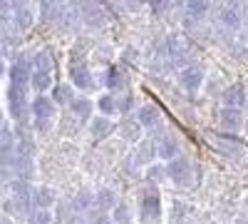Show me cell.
Listing matches in <instances>:
<instances>
[{"instance_id": "2", "label": "cell", "mask_w": 248, "mask_h": 224, "mask_svg": "<svg viewBox=\"0 0 248 224\" xmlns=\"http://www.w3.org/2000/svg\"><path fill=\"white\" fill-rule=\"evenodd\" d=\"M32 117H35V127L37 132H47L52 127V122H55V115H57V105L52 103V100L47 95H37L32 100Z\"/></svg>"}, {"instance_id": "22", "label": "cell", "mask_w": 248, "mask_h": 224, "mask_svg": "<svg viewBox=\"0 0 248 224\" xmlns=\"http://www.w3.org/2000/svg\"><path fill=\"white\" fill-rule=\"evenodd\" d=\"M52 83V72H45V70H32L30 72V85L37 90V95H43Z\"/></svg>"}, {"instance_id": "1", "label": "cell", "mask_w": 248, "mask_h": 224, "mask_svg": "<svg viewBox=\"0 0 248 224\" xmlns=\"http://www.w3.org/2000/svg\"><path fill=\"white\" fill-rule=\"evenodd\" d=\"M139 222L141 224H159L161 222V197L156 187H147L139 194Z\"/></svg>"}, {"instance_id": "6", "label": "cell", "mask_w": 248, "mask_h": 224, "mask_svg": "<svg viewBox=\"0 0 248 224\" xmlns=\"http://www.w3.org/2000/svg\"><path fill=\"white\" fill-rule=\"evenodd\" d=\"M30 72H32V68H30V63H28L25 57L15 60L13 68H10V87L28 90V85H30Z\"/></svg>"}, {"instance_id": "14", "label": "cell", "mask_w": 248, "mask_h": 224, "mask_svg": "<svg viewBox=\"0 0 248 224\" xmlns=\"http://www.w3.org/2000/svg\"><path fill=\"white\" fill-rule=\"evenodd\" d=\"M114 130H117V125H114L109 117H92V120H90V132H92L94 139H105V137H109Z\"/></svg>"}, {"instance_id": "8", "label": "cell", "mask_w": 248, "mask_h": 224, "mask_svg": "<svg viewBox=\"0 0 248 224\" xmlns=\"http://www.w3.org/2000/svg\"><path fill=\"white\" fill-rule=\"evenodd\" d=\"M179 85H181L184 90H189V92L199 90V87L203 85V70H201L199 65L184 68V70L179 72Z\"/></svg>"}, {"instance_id": "7", "label": "cell", "mask_w": 248, "mask_h": 224, "mask_svg": "<svg viewBox=\"0 0 248 224\" xmlns=\"http://www.w3.org/2000/svg\"><path fill=\"white\" fill-rule=\"evenodd\" d=\"M137 122H139V127L144 130H154V127H159L161 125V110L154 105V103H147V105H141L139 110H137V117H134Z\"/></svg>"}, {"instance_id": "3", "label": "cell", "mask_w": 248, "mask_h": 224, "mask_svg": "<svg viewBox=\"0 0 248 224\" xmlns=\"http://www.w3.org/2000/svg\"><path fill=\"white\" fill-rule=\"evenodd\" d=\"M167 177L174 182V185H179V187H191L194 185V174H196V170H194V165L186 157H174V159H169L167 165Z\"/></svg>"}, {"instance_id": "10", "label": "cell", "mask_w": 248, "mask_h": 224, "mask_svg": "<svg viewBox=\"0 0 248 224\" xmlns=\"http://www.w3.org/2000/svg\"><path fill=\"white\" fill-rule=\"evenodd\" d=\"M79 13H82V23L90 25V28H102L105 25V15H102V5L97 3H82L77 5Z\"/></svg>"}, {"instance_id": "30", "label": "cell", "mask_w": 248, "mask_h": 224, "mask_svg": "<svg viewBox=\"0 0 248 224\" xmlns=\"http://www.w3.org/2000/svg\"><path fill=\"white\" fill-rule=\"evenodd\" d=\"M28 224H52L50 209H30L28 212Z\"/></svg>"}, {"instance_id": "31", "label": "cell", "mask_w": 248, "mask_h": 224, "mask_svg": "<svg viewBox=\"0 0 248 224\" xmlns=\"http://www.w3.org/2000/svg\"><path fill=\"white\" fill-rule=\"evenodd\" d=\"M87 224H112V217L109 212H102V209H90L87 217H85Z\"/></svg>"}, {"instance_id": "32", "label": "cell", "mask_w": 248, "mask_h": 224, "mask_svg": "<svg viewBox=\"0 0 248 224\" xmlns=\"http://www.w3.org/2000/svg\"><path fill=\"white\" fill-rule=\"evenodd\" d=\"M184 8H186V15H191L194 20H201L206 13H209L211 5H209V3H186Z\"/></svg>"}, {"instance_id": "12", "label": "cell", "mask_w": 248, "mask_h": 224, "mask_svg": "<svg viewBox=\"0 0 248 224\" xmlns=\"http://www.w3.org/2000/svg\"><path fill=\"white\" fill-rule=\"evenodd\" d=\"M246 100H248V95H246V90H243V85H229L223 90V107H233V110H241V105H246Z\"/></svg>"}, {"instance_id": "13", "label": "cell", "mask_w": 248, "mask_h": 224, "mask_svg": "<svg viewBox=\"0 0 248 224\" xmlns=\"http://www.w3.org/2000/svg\"><path fill=\"white\" fill-rule=\"evenodd\" d=\"M156 157H161V159H174V157H179V139L174 137V135H164V137H159V142H156Z\"/></svg>"}, {"instance_id": "27", "label": "cell", "mask_w": 248, "mask_h": 224, "mask_svg": "<svg viewBox=\"0 0 248 224\" xmlns=\"http://www.w3.org/2000/svg\"><path fill=\"white\" fill-rule=\"evenodd\" d=\"M60 10H62V5L60 3H40V17H43V23H55V20L60 17Z\"/></svg>"}, {"instance_id": "23", "label": "cell", "mask_w": 248, "mask_h": 224, "mask_svg": "<svg viewBox=\"0 0 248 224\" xmlns=\"http://www.w3.org/2000/svg\"><path fill=\"white\" fill-rule=\"evenodd\" d=\"M70 110L79 120H90L92 117V103H90V97H75L72 103H70Z\"/></svg>"}, {"instance_id": "16", "label": "cell", "mask_w": 248, "mask_h": 224, "mask_svg": "<svg viewBox=\"0 0 248 224\" xmlns=\"http://www.w3.org/2000/svg\"><path fill=\"white\" fill-rule=\"evenodd\" d=\"M72 212H77V214H87L90 209H94V194L90 192V190H82V192H77L75 197H72Z\"/></svg>"}, {"instance_id": "19", "label": "cell", "mask_w": 248, "mask_h": 224, "mask_svg": "<svg viewBox=\"0 0 248 224\" xmlns=\"http://www.w3.org/2000/svg\"><path fill=\"white\" fill-rule=\"evenodd\" d=\"M117 130H119V135H122V139H127V142H139V137H141V127H139V122L137 120H122L119 125H117Z\"/></svg>"}, {"instance_id": "39", "label": "cell", "mask_w": 248, "mask_h": 224, "mask_svg": "<svg viewBox=\"0 0 248 224\" xmlns=\"http://www.w3.org/2000/svg\"><path fill=\"white\" fill-rule=\"evenodd\" d=\"M238 224H248V222H238Z\"/></svg>"}, {"instance_id": "20", "label": "cell", "mask_w": 248, "mask_h": 224, "mask_svg": "<svg viewBox=\"0 0 248 224\" xmlns=\"http://www.w3.org/2000/svg\"><path fill=\"white\" fill-rule=\"evenodd\" d=\"M75 97H77V95H75V87H72L70 83L55 85V90H52V95H50V100H52L55 105H70Z\"/></svg>"}, {"instance_id": "34", "label": "cell", "mask_w": 248, "mask_h": 224, "mask_svg": "<svg viewBox=\"0 0 248 224\" xmlns=\"http://www.w3.org/2000/svg\"><path fill=\"white\" fill-rule=\"evenodd\" d=\"M149 10H152L156 17H161L164 13H169V10H171V3H152V5H149Z\"/></svg>"}, {"instance_id": "35", "label": "cell", "mask_w": 248, "mask_h": 224, "mask_svg": "<svg viewBox=\"0 0 248 224\" xmlns=\"http://www.w3.org/2000/svg\"><path fill=\"white\" fill-rule=\"evenodd\" d=\"M10 13H13V5H10V3H3V0H0V23L10 20Z\"/></svg>"}, {"instance_id": "28", "label": "cell", "mask_w": 248, "mask_h": 224, "mask_svg": "<svg viewBox=\"0 0 248 224\" xmlns=\"http://www.w3.org/2000/svg\"><path fill=\"white\" fill-rule=\"evenodd\" d=\"M109 217H112V222H117V224H129V222H132V209H129V205L119 202V205L109 212Z\"/></svg>"}, {"instance_id": "29", "label": "cell", "mask_w": 248, "mask_h": 224, "mask_svg": "<svg viewBox=\"0 0 248 224\" xmlns=\"http://www.w3.org/2000/svg\"><path fill=\"white\" fill-rule=\"evenodd\" d=\"M167 179V167L164 165H149L147 167V182L154 187V185H159V182H164Z\"/></svg>"}, {"instance_id": "18", "label": "cell", "mask_w": 248, "mask_h": 224, "mask_svg": "<svg viewBox=\"0 0 248 224\" xmlns=\"http://www.w3.org/2000/svg\"><path fill=\"white\" fill-rule=\"evenodd\" d=\"M13 13H15V23L20 30H28L32 25L35 15H32V8L28 3H13Z\"/></svg>"}, {"instance_id": "5", "label": "cell", "mask_w": 248, "mask_h": 224, "mask_svg": "<svg viewBox=\"0 0 248 224\" xmlns=\"http://www.w3.org/2000/svg\"><path fill=\"white\" fill-rule=\"evenodd\" d=\"M67 72H70V85L72 87H79V90H92L94 87L92 72H90L85 60H70Z\"/></svg>"}, {"instance_id": "38", "label": "cell", "mask_w": 248, "mask_h": 224, "mask_svg": "<svg viewBox=\"0 0 248 224\" xmlns=\"http://www.w3.org/2000/svg\"><path fill=\"white\" fill-rule=\"evenodd\" d=\"M0 224H8V222H5V219H3V217H0Z\"/></svg>"}, {"instance_id": "11", "label": "cell", "mask_w": 248, "mask_h": 224, "mask_svg": "<svg viewBox=\"0 0 248 224\" xmlns=\"http://www.w3.org/2000/svg\"><path fill=\"white\" fill-rule=\"evenodd\" d=\"M137 165H154V157H156V142L154 139H141L137 145V152L132 155Z\"/></svg>"}, {"instance_id": "36", "label": "cell", "mask_w": 248, "mask_h": 224, "mask_svg": "<svg viewBox=\"0 0 248 224\" xmlns=\"http://www.w3.org/2000/svg\"><path fill=\"white\" fill-rule=\"evenodd\" d=\"M3 75H5V63L0 60V77H3Z\"/></svg>"}, {"instance_id": "17", "label": "cell", "mask_w": 248, "mask_h": 224, "mask_svg": "<svg viewBox=\"0 0 248 224\" xmlns=\"http://www.w3.org/2000/svg\"><path fill=\"white\" fill-rule=\"evenodd\" d=\"M119 205V199H117V194H114V190H99L97 194H94V209H102V212H112L114 207Z\"/></svg>"}, {"instance_id": "4", "label": "cell", "mask_w": 248, "mask_h": 224, "mask_svg": "<svg viewBox=\"0 0 248 224\" xmlns=\"http://www.w3.org/2000/svg\"><path fill=\"white\" fill-rule=\"evenodd\" d=\"M8 110H10V117L15 122H23L28 120V112H30V100H28V90H17V87H8Z\"/></svg>"}, {"instance_id": "33", "label": "cell", "mask_w": 248, "mask_h": 224, "mask_svg": "<svg viewBox=\"0 0 248 224\" xmlns=\"http://www.w3.org/2000/svg\"><path fill=\"white\" fill-rule=\"evenodd\" d=\"M134 110V95L132 92H124L122 97H117V112H132Z\"/></svg>"}, {"instance_id": "21", "label": "cell", "mask_w": 248, "mask_h": 224, "mask_svg": "<svg viewBox=\"0 0 248 224\" xmlns=\"http://www.w3.org/2000/svg\"><path fill=\"white\" fill-rule=\"evenodd\" d=\"M105 85H107L109 90H122L124 85H127V77H124L122 68H117V65H109V68H107V75H105Z\"/></svg>"}, {"instance_id": "24", "label": "cell", "mask_w": 248, "mask_h": 224, "mask_svg": "<svg viewBox=\"0 0 248 224\" xmlns=\"http://www.w3.org/2000/svg\"><path fill=\"white\" fill-rule=\"evenodd\" d=\"M218 20H221L223 25H229V28H238L241 25V15H238L236 5H223L218 10Z\"/></svg>"}, {"instance_id": "9", "label": "cell", "mask_w": 248, "mask_h": 224, "mask_svg": "<svg viewBox=\"0 0 248 224\" xmlns=\"http://www.w3.org/2000/svg\"><path fill=\"white\" fill-rule=\"evenodd\" d=\"M243 125V112L233 110V107H223L221 110V130L226 135H236Z\"/></svg>"}, {"instance_id": "37", "label": "cell", "mask_w": 248, "mask_h": 224, "mask_svg": "<svg viewBox=\"0 0 248 224\" xmlns=\"http://www.w3.org/2000/svg\"><path fill=\"white\" fill-rule=\"evenodd\" d=\"M0 127H3V112H0Z\"/></svg>"}, {"instance_id": "26", "label": "cell", "mask_w": 248, "mask_h": 224, "mask_svg": "<svg viewBox=\"0 0 248 224\" xmlns=\"http://www.w3.org/2000/svg\"><path fill=\"white\" fill-rule=\"evenodd\" d=\"M97 107H99V112H102V117H112V115H117V97L114 95H102L99 97V103H97Z\"/></svg>"}, {"instance_id": "15", "label": "cell", "mask_w": 248, "mask_h": 224, "mask_svg": "<svg viewBox=\"0 0 248 224\" xmlns=\"http://www.w3.org/2000/svg\"><path fill=\"white\" fill-rule=\"evenodd\" d=\"M30 205H32L35 209H50V207L55 205V192H52L50 187H37V190H32Z\"/></svg>"}, {"instance_id": "25", "label": "cell", "mask_w": 248, "mask_h": 224, "mask_svg": "<svg viewBox=\"0 0 248 224\" xmlns=\"http://www.w3.org/2000/svg\"><path fill=\"white\" fill-rule=\"evenodd\" d=\"M15 162H17V152L13 142L0 145V167H15Z\"/></svg>"}]
</instances>
